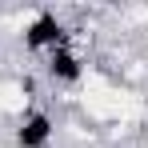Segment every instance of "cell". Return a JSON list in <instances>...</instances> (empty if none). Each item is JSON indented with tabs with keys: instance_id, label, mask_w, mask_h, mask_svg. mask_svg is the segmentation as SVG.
Segmentation results:
<instances>
[{
	"instance_id": "6da1fadb",
	"label": "cell",
	"mask_w": 148,
	"mask_h": 148,
	"mask_svg": "<svg viewBox=\"0 0 148 148\" xmlns=\"http://www.w3.org/2000/svg\"><path fill=\"white\" fill-rule=\"evenodd\" d=\"M68 44V20L56 12V8H36L32 20L20 32V48L32 56V60H44L48 52L64 48Z\"/></svg>"
},
{
	"instance_id": "7a4b0ae2",
	"label": "cell",
	"mask_w": 148,
	"mask_h": 148,
	"mask_svg": "<svg viewBox=\"0 0 148 148\" xmlns=\"http://www.w3.org/2000/svg\"><path fill=\"white\" fill-rule=\"evenodd\" d=\"M40 72H44V80H48L52 88H80L88 80V56L64 44V48L48 52L40 60Z\"/></svg>"
},
{
	"instance_id": "3957f363",
	"label": "cell",
	"mask_w": 148,
	"mask_h": 148,
	"mask_svg": "<svg viewBox=\"0 0 148 148\" xmlns=\"http://www.w3.org/2000/svg\"><path fill=\"white\" fill-rule=\"evenodd\" d=\"M56 128H60V120L52 116L48 108L32 104V108L20 112V120H16V128H12V148H52Z\"/></svg>"
}]
</instances>
